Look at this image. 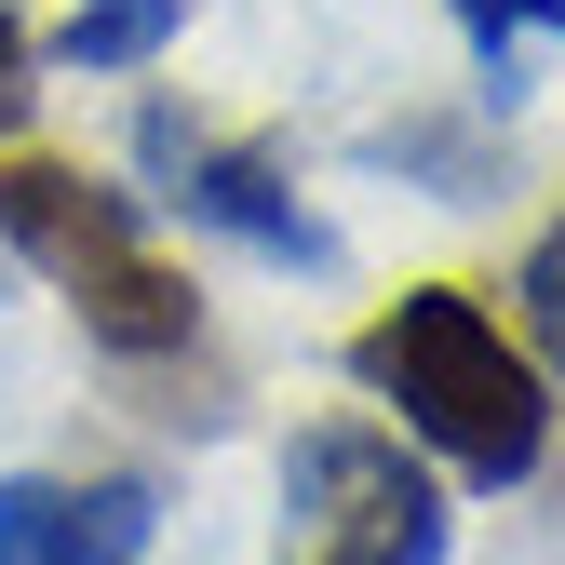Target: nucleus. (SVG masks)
I'll list each match as a JSON object with an SVG mask.
<instances>
[{"instance_id":"nucleus-3","label":"nucleus","mask_w":565,"mask_h":565,"mask_svg":"<svg viewBox=\"0 0 565 565\" xmlns=\"http://www.w3.org/2000/svg\"><path fill=\"white\" fill-rule=\"evenodd\" d=\"M269 565H445V484L377 417H323L282 445V552Z\"/></svg>"},{"instance_id":"nucleus-7","label":"nucleus","mask_w":565,"mask_h":565,"mask_svg":"<svg viewBox=\"0 0 565 565\" xmlns=\"http://www.w3.org/2000/svg\"><path fill=\"white\" fill-rule=\"evenodd\" d=\"M175 28H189V0H82V14L54 28V54L108 82V67H149V54H162Z\"/></svg>"},{"instance_id":"nucleus-4","label":"nucleus","mask_w":565,"mask_h":565,"mask_svg":"<svg viewBox=\"0 0 565 565\" xmlns=\"http://www.w3.org/2000/svg\"><path fill=\"white\" fill-rule=\"evenodd\" d=\"M135 162L162 175V202H175L189 230H230V243L269 256V269H337V230L282 189V162H269V149H230V135H202L175 95L135 108Z\"/></svg>"},{"instance_id":"nucleus-5","label":"nucleus","mask_w":565,"mask_h":565,"mask_svg":"<svg viewBox=\"0 0 565 565\" xmlns=\"http://www.w3.org/2000/svg\"><path fill=\"white\" fill-rule=\"evenodd\" d=\"M162 499L135 471H0V565H149Z\"/></svg>"},{"instance_id":"nucleus-1","label":"nucleus","mask_w":565,"mask_h":565,"mask_svg":"<svg viewBox=\"0 0 565 565\" xmlns=\"http://www.w3.org/2000/svg\"><path fill=\"white\" fill-rule=\"evenodd\" d=\"M350 377H364L404 445H431L458 484L512 499V484L552 458V391H539V350H512V323L471 297V282H417L391 297L364 337H350Z\"/></svg>"},{"instance_id":"nucleus-8","label":"nucleus","mask_w":565,"mask_h":565,"mask_svg":"<svg viewBox=\"0 0 565 565\" xmlns=\"http://www.w3.org/2000/svg\"><path fill=\"white\" fill-rule=\"evenodd\" d=\"M512 297H525V337H539V364L565 377V216L525 243V269H512Z\"/></svg>"},{"instance_id":"nucleus-9","label":"nucleus","mask_w":565,"mask_h":565,"mask_svg":"<svg viewBox=\"0 0 565 565\" xmlns=\"http://www.w3.org/2000/svg\"><path fill=\"white\" fill-rule=\"evenodd\" d=\"M14 67H28V28H14V14H0V121H14V95H28V82H14Z\"/></svg>"},{"instance_id":"nucleus-6","label":"nucleus","mask_w":565,"mask_h":565,"mask_svg":"<svg viewBox=\"0 0 565 565\" xmlns=\"http://www.w3.org/2000/svg\"><path fill=\"white\" fill-rule=\"evenodd\" d=\"M445 14L471 28V54H484V95H499V108H525V54H539V41L565 54V0H445Z\"/></svg>"},{"instance_id":"nucleus-2","label":"nucleus","mask_w":565,"mask_h":565,"mask_svg":"<svg viewBox=\"0 0 565 565\" xmlns=\"http://www.w3.org/2000/svg\"><path fill=\"white\" fill-rule=\"evenodd\" d=\"M0 243H14L41 282H67V310H82L95 350H121V364H162V350L202 337L189 269H162L149 230H135V189L54 162V149H14V162H0Z\"/></svg>"}]
</instances>
